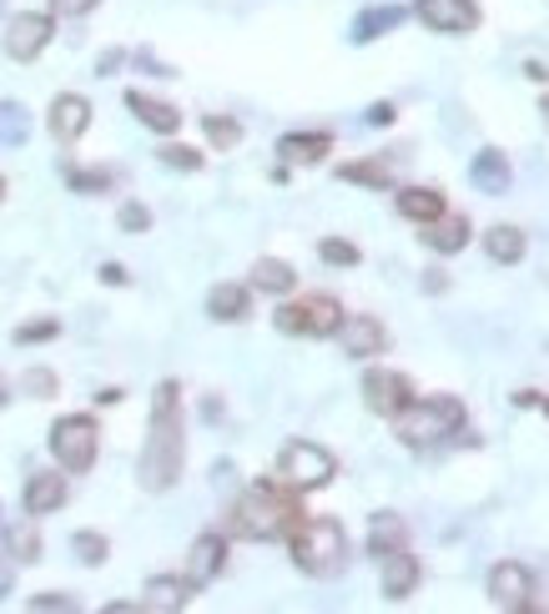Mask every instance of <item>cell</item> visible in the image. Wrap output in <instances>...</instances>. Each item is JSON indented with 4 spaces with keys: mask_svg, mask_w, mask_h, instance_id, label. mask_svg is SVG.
Instances as JSON below:
<instances>
[{
    "mask_svg": "<svg viewBox=\"0 0 549 614\" xmlns=\"http://www.w3.org/2000/svg\"><path fill=\"white\" fill-rule=\"evenodd\" d=\"M424 287H429V293H444V287H449V277H444V273H429V277H424Z\"/></svg>",
    "mask_w": 549,
    "mask_h": 614,
    "instance_id": "47",
    "label": "cell"
},
{
    "mask_svg": "<svg viewBox=\"0 0 549 614\" xmlns=\"http://www.w3.org/2000/svg\"><path fill=\"white\" fill-rule=\"evenodd\" d=\"M509 162H505V152H495V146H484L479 156H474V166H469V182L484 192V197H499V192H509Z\"/></svg>",
    "mask_w": 549,
    "mask_h": 614,
    "instance_id": "19",
    "label": "cell"
},
{
    "mask_svg": "<svg viewBox=\"0 0 549 614\" xmlns=\"http://www.w3.org/2000/svg\"><path fill=\"white\" fill-rule=\"evenodd\" d=\"M136 66H146V76H176L172 66H162V61H156L152 51H136Z\"/></svg>",
    "mask_w": 549,
    "mask_h": 614,
    "instance_id": "43",
    "label": "cell"
},
{
    "mask_svg": "<svg viewBox=\"0 0 549 614\" xmlns=\"http://www.w3.org/2000/svg\"><path fill=\"white\" fill-rule=\"evenodd\" d=\"M202 132H207V142L217 146V152H232V146L242 142V126L232 116H202Z\"/></svg>",
    "mask_w": 549,
    "mask_h": 614,
    "instance_id": "32",
    "label": "cell"
},
{
    "mask_svg": "<svg viewBox=\"0 0 549 614\" xmlns=\"http://www.w3.org/2000/svg\"><path fill=\"white\" fill-rule=\"evenodd\" d=\"M55 16H91L96 11V0H51Z\"/></svg>",
    "mask_w": 549,
    "mask_h": 614,
    "instance_id": "39",
    "label": "cell"
},
{
    "mask_svg": "<svg viewBox=\"0 0 549 614\" xmlns=\"http://www.w3.org/2000/svg\"><path fill=\"white\" fill-rule=\"evenodd\" d=\"M31 610H77V600L71 594H35Z\"/></svg>",
    "mask_w": 549,
    "mask_h": 614,
    "instance_id": "40",
    "label": "cell"
},
{
    "mask_svg": "<svg viewBox=\"0 0 549 614\" xmlns=\"http://www.w3.org/2000/svg\"><path fill=\"white\" fill-rule=\"evenodd\" d=\"M398 544H408V529H404V519L398 514H374V524H368V554H388V549H398Z\"/></svg>",
    "mask_w": 549,
    "mask_h": 614,
    "instance_id": "27",
    "label": "cell"
},
{
    "mask_svg": "<svg viewBox=\"0 0 549 614\" xmlns=\"http://www.w3.org/2000/svg\"><path fill=\"white\" fill-rule=\"evenodd\" d=\"M343 182H358V187H374V192H384V187H394V162H348L343 166Z\"/></svg>",
    "mask_w": 549,
    "mask_h": 614,
    "instance_id": "29",
    "label": "cell"
},
{
    "mask_svg": "<svg viewBox=\"0 0 549 614\" xmlns=\"http://www.w3.org/2000/svg\"><path fill=\"white\" fill-rule=\"evenodd\" d=\"M126 111H132L142 126L162 132V136H172L176 126H182V111L166 106V101H156V96H146V91H126Z\"/></svg>",
    "mask_w": 549,
    "mask_h": 614,
    "instance_id": "18",
    "label": "cell"
},
{
    "mask_svg": "<svg viewBox=\"0 0 549 614\" xmlns=\"http://www.w3.org/2000/svg\"><path fill=\"white\" fill-rule=\"evenodd\" d=\"M0 197H6V182H0Z\"/></svg>",
    "mask_w": 549,
    "mask_h": 614,
    "instance_id": "51",
    "label": "cell"
},
{
    "mask_svg": "<svg viewBox=\"0 0 549 614\" xmlns=\"http://www.w3.org/2000/svg\"><path fill=\"white\" fill-rule=\"evenodd\" d=\"M67 504V479L61 473H31L26 483V514H55V509Z\"/></svg>",
    "mask_w": 549,
    "mask_h": 614,
    "instance_id": "20",
    "label": "cell"
},
{
    "mask_svg": "<svg viewBox=\"0 0 549 614\" xmlns=\"http://www.w3.org/2000/svg\"><path fill=\"white\" fill-rule=\"evenodd\" d=\"M363 121H368V126H388V121H394V106H388V101H374Z\"/></svg>",
    "mask_w": 549,
    "mask_h": 614,
    "instance_id": "44",
    "label": "cell"
},
{
    "mask_svg": "<svg viewBox=\"0 0 549 614\" xmlns=\"http://www.w3.org/2000/svg\"><path fill=\"white\" fill-rule=\"evenodd\" d=\"M6 398H11V383H6V378H0V408H6Z\"/></svg>",
    "mask_w": 549,
    "mask_h": 614,
    "instance_id": "49",
    "label": "cell"
},
{
    "mask_svg": "<svg viewBox=\"0 0 549 614\" xmlns=\"http://www.w3.org/2000/svg\"><path fill=\"white\" fill-rule=\"evenodd\" d=\"M318 257L328 267H358V247H353V242H343V237H323L318 242Z\"/></svg>",
    "mask_w": 549,
    "mask_h": 614,
    "instance_id": "34",
    "label": "cell"
},
{
    "mask_svg": "<svg viewBox=\"0 0 549 614\" xmlns=\"http://www.w3.org/2000/svg\"><path fill=\"white\" fill-rule=\"evenodd\" d=\"M469 237H474V227L464 212H439L434 222H424V242H429L434 253H464Z\"/></svg>",
    "mask_w": 549,
    "mask_h": 614,
    "instance_id": "16",
    "label": "cell"
},
{
    "mask_svg": "<svg viewBox=\"0 0 549 614\" xmlns=\"http://www.w3.org/2000/svg\"><path fill=\"white\" fill-rule=\"evenodd\" d=\"M484 253L495 257V263L515 267L519 257H525V232H519V227H509V222H499V227H489V232H484Z\"/></svg>",
    "mask_w": 549,
    "mask_h": 614,
    "instance_id": "25",
    "label": "cell"
},
{
    "mask_svg": "<svg viewBox=\"0 0 549 614\" xmlns=\"http://www.w3.org/2000/svg\"><path fill=\"white\" fill-rule=\"evenodd\" d=\"M529 594H535V580H529L525 564H495V574H489V604L495 610H529Z\"/></svg>",
    "mask_w": 549,
    "mask_h": 614,
    "instance_id": "13",
    "label": "cell"
},
{
    "mask_svg": "<svg viewBox=\"0 0 549 614\" xmlns=\"http://www.w3.org/2000/svg\"><path fill=\"white\" fill-rule=\"evenodd\" d=\"M297 524H303V509H297V499H293L287 483H253V489L232 504V519H227L232 534L253 539V544L287 539Z\"/></svg>",
    "mask_w": 549,
    "mask_h": 614,
    "instance_id": "2",
    "label": "cell"
},
{
    "mask_svg": "<svg viewBox=\"0 0 549 614\" xmlns=\"http://www.w3.org/2000/svg\"><path fill=\"white\" fill-rule=\"evenodd\" d=\"M45 126H51L55 142H81L91 126V101L77 96V91H61V96L51 101V111H45Z\"/></svg>",
    "mask_w": 549,
    "mask_h": 614,
    "instance_id": "11",
    "label": "cell"
},
{
    "mask_svg": "<svg viewBox=\"0 0 549 614\" xmlns=\"http://www.w3.org/2000/svg\"><path fill=\"white\" fill-rule=\"evenodd\" d=\"M273 323L277 332H293V338H328V332H338L343 307L338 297L313 293V297H297V303H283L273 313Z\"/></svg>",
    "mask_w": 549,
    "mask_h": 614,
    "instance_id": "7",
    "label": "cell"
},
{
    "mask_svg": "<svg viewBox=\"0 0 549 614\" xmlns=\"http://www.w3.org/2000/svg\"><path fill=\"white\" fill-rule=\"evenodd\" d=\"M187 600H192V590L182 580H152L142 590V604H136V610H146V614H176Z\"/></svg>",
    "mask_w": 549,
    "mask_h": 614,
    "instance_id": "23",
    "label": "cell"
},
{
    "mask_svg": "<svg viewBox=\"0 0 549 614\" xmlns=\"http://www.w3.org/2000/svg\"><path fill=\"white\" fill-rule=\"evenodd\" d=\"M404 21V6H368V11L353 21V45H368V41H378V35H388L394 25Z\"/></svg>",
    "mask_w": 549,
    "mask_h": 614,
    "instance_id": "22",
    "label": "cell"
},
{
    "mask_svg": "<svg viewBox=\"0 0 549 614\" xmlns=\"http://www.w3.org/2000/svg\"><path fill=\"white\" fill-rule=\"evenodd\" d=\"M116 222H121V232H146V227H152V212H146L142 202H126Z\"/></svg>",
    "mask_w": 549,
    "mask_h": 614,
    "instance_id": "38",
    "label": "cell"
},
{
    "mask_svg": "<svg viewBox=\"0 0 549 614\" xmlns=\"http://www.w3.org/2000/svg\"><path fill=\"white\" fill-rule=\"evenodd\" d=\"M55 332H61V323H55V318H35V323H26V328H16V342L31 348V342H51Z\"/></svg>",
    "mask_w": 549,
    "mask_h": 614,
    "instance_id": "36",
    "label": "cell"
},
{
    "mask_svg": "<svg viewBox=\"0 0 549 614\" xmlns=\"http://www.w3.org/2000/svg\"><path fill=\"white\" fill-rule=\"evenodd\" d=\"M11 590H16V560L11 554H0V600H6Z\"/></svg>",
    "mask_w": 549,
    "mask_h": 614,
    "instance_id": "41",
    "label": "cell"
},
{
    "mask_svg": "<svg viewBox=\"0 0 549 614\" xmlns=\"http://www.w3.org/2000/svg\"><path fill=\"white\" fill-rule=\"evenodd\" d=\"M363 403H368V413L394 418L414 403V383L404 373H394V368H368L363 373Z\"/></svg>",
    "mask_w": 549,
    "mask_h": 614,
    "instance_id": "8",
    "label": "cell"
},
{
    "mask_svg": "<svg viewBox=\"0 0 549 614\" xmlns=\"http://www.w3.org/2000/svg\"><path fill=\"white\" fill-rule=\"evenodd\" d=\"M418 21L439 35H469L479 25V6L474 0H418Z\"/></svg>",
    "mask_w": 549,
    "mask_h": 614,
    "instance_id": "10",
    "label": "cell"
},
{
    "mask_svg": "<svg viewBox=\"0 0 549 614\" xmlns=\"http://www.w3.org/2000/svg\"><path fill=\"white\" fill-rule=\"evenodd\" d=\"M51 35H55L51 16L21 11V16H11V25H6V55H11V61H35V55L51 45Z\"/></svg>",
    "mask_w": 549,
    "mask_h": 614,
    "instance_id": "9",
    "label": "cell"
},
{
    "mask_svg": "<svg viewBox=\"0 0 549 614\" xmlns=\"http://www.w3.org/2000/svg\"><path fill=\"white\" fill-rule=\"evenodd\" d=\"M338 342L348 358H374V352L388 348V332H384V323H374L368 313H353V318L338 323Z\"/></svg>",
    "mask_w": 549,
    "mask_h": 614,
    "instance_id": "14",
    "label": "cell"
},
{
    "mask_svg": "<svg viewBox=\"0 0 549 614\" xmlns=\"http://www.w3.org/2000/svg\"><path fill=\"white\" fill-rule=\"evenodd\" d=\"M71 554H77L87 570H96V564H106L111 544H106V534H96V529H81V534L71 539Z\"/></svg>",
    "mask_w": 549,
    "mask_h": 614,
    "instance_id": "31",
    "label": "cell"
},
{
    "mask_svg": "<svg viewBox=\"0 0 549 614\" xmlns=\"http://www.w3.org/2000/svg\"><path fill=\"white\" fill-rule=\"evenodd\" d=\"M545 116H549V96H545Z\"/></svg>",
    "mask_w": 549,
    "mask_h": 614,
    "instance_id": "50",
    "label": "cell"
},
{
    "mask_svg": "<svg viewBox=\"0 0 549 614\" xmlns=\"http://www.w3.org/2000/svg\"><path fill=\"white\" fill-rule=\"evenodd\" d=\"M328 152H333L328 132H287L283 142H277V156H283L287 166H318Z\"/></svg>",
    "mask_w": 549,
    "mask_h": 614,
    "instance_id": "17",
    "label": "cell"
},
{
    "mask_svg": "<svg viewBox=\"0 0 549 614\" xmlns=\"http://www.w3.org/2000/svg\"><path fill=\"white\" fill-rule=\"evenodd\" d=\"M96 449H101L96 418H87V413L55 418V428H51V453H55V463H61L67 473H87L91 463H96Z\"/></svg>",
    "mask_w": 549,
    "mask_h": 614,
    "instance_id": "6",
    "label": "cell"
},
{
    "mask_svg": "<svg viewBox=\"0 0 549 614\" xmlns=\"http://www.w3.org/2000/svg\"><path fill=\"white\" fill-rule=\"evenodd\" d=\"M287 539H293V564L313 580H333L348 564V534L338 519H303Z\"/></svg>",
    "mask_w": 549,
    "mask_h": 614,
    "instance_id": "3",
    "label": "cell"
},
{
    "mask_svg": "<svg viewBox=\"0 0 549 614\" xmlns=\"http://www.w3.org/2000/svg\"><path fill=\"white\" fill-rule=\"evenodd\" d=\"M525 76H529V81H545V76H549V71H545V61H529V66H525Z\"/></svg>",
    "mask_w": 549,
    "mask_h": 614,
    "instance_id": "48",
    "label": "cell"
},
{
    "mask_svg": "<svg viewBox=\"0 0 549 614\" xmlns=\"http://www.w3.org/2000/svg\"><path fill=\"white\" fill-rule=\"evenodd\" d=\"M121 61H126V51H106V55L96 61V76H111V71H116Z\"/></svg>",
    "mask_w": 549,
    "mask_h": 614,
    "instance_id": "46",
    "label": "cell"
},
{
    "mask_svg": "<svg viewBox=\"0 0 549 614\" xmlns=\"http://www.w3.org/2000/svg\"><path fill=\"white\" fill-rule=\"evenodd\" d=\"M156 162L172 166V172H202V152H192V146H182V142H166L162 152H156Z\"/></svg>",
    "mask_w": 549,
    "mask_h": 614,
    "instance_id": "33",
    "label": "cell"
},
{
    "mask_svg": "<svg viewBox=\"0 0 549 614\" xmlns=\"http://www.w3.org/2000/svg\"><path fill=\"white\" fill-rule=\"evenodd\" d=\"M398 212H404L408 222H418V227H424V222H434L444 212V192H434V187H404V192H398Z\"/></svg>",
    "mask_w": 549,
    "mask_h": 614,
    "instance_id": "26",
    "label": "cell"
},
{
    "mask_svg": "<svg viewBox=\"0 0 549 614\" xmlns=\"http://www.w3.org/2000/svg\"><path fill=\"white\" fill-rule=\"evenodd\" d=\"M101 283H106V287H126V283H132V273H126L121 263H106V267H101Z\"/></svg>",
    "mask_w": 549,
    "mask_h": 614,
    "instance_id": "42",
    "label": "cell"
},
{
    "mask_svg": "<svg viewBox=\"0 0 549 614\" xmlns=\"http://www.w3.org/2000/svg\"><path fill=\"white\" fill-rule=\"evenodd\" d=\"M71 187H77V192H87V197H96V192H106L111 187V172H106V166H91V172H81V166H71Z\"/></svg>",
    "mask_w": 549,
    "mask_h": 614,
    "instance_id": "35",
    "label": "cell"
},
{
    "mask_svg": "<svg viewBox=\"0 0 549 614\" xmlns=\"http://www.w3.org/2000/svg\"><path fill=\"white\" fill-rule=\"evenodd\" d=\"M21 388L31 398H55V373H51V368H31V373L21 378Z\"/></svg>",
    "mask_w": 549,
    "mask_h": 614,
    "instance_id": "37",
    "label": "cell"
},
{
    "mask_svg": "<svg viewBox=\"0 0 549 614\" xmlns=\"http://www.w3.org/2000/svg\"><path fill=\"white\" fill-rule=\"evenodd\" d=\"M182 459H187V439H182V388L166 378L152 393V433H146L142 463H136V479H142L146 494H166V489L182 479Z\"/></svg>",
    "mask_w": 549,
    "mask_h": 614,
    "instance_id": "1",
    "label": "cell"
},
{
    "mask_svg": "<svg viewBox=\"0 0 549 614\" xmlns=\"http://www.w3.org/2000/svg\"><path fill=\"white\" fill-rule=\"evenodd\" d=\"M394 423L408 449H434L439 439L464 428V403L459 398H424V403H408L404 413H394Z\"/></svg>",
    "mask_w": 549,
    "mask_h": 614,
    "instance_id": "4",
    "label": "cell"
},
{
    "mask_svg": "<svg viewBox=\"0 0 549 614\" xmlns=\"http://www.w3.org/2000/svg\"><path fill=\"white\" fill-rule=\"evenodd\" d=\"M378 570H384V594L388 600H408L418 584V560L408 554V544L388 549V554H378Z\"/></svg>",
    "mask_w": 549,
    "mask_h": 614,
    "instance_id": "15",
    "label": "cell"
},
{
    "mask_svg": "<svg viewBox=\"0 0 549 614\" xmlns=\"http://www.w3.org/2000/svg\"><path fill=\"white\" fill-rule=\"evenodd\" d=\"M515 403H519V408H545V413H549V398H545V393H535V388H519Z\"/></svg>",
    "mask_w": 549,
    "mask_h": 614,
    "instance_id": "45",
    "label": "cell"
},
{
    "mask_svg": "<svg viewBox=\"0 0 549 614\" xmlns=\"http://www.w3.org/2000/svg\"><path fill=\"white\" fill-rule=\"evenodd\" d=\"M6 554H11L16 564H35V560H41V534H35L31 519H21V524L6 529Z\"/></svg>",
    "mask_w": 549,
    "mask_h": 614,
    "instance_id": "28",
    "label": "cell"
},
{
    "mask_svg": "<svg viewBox=\"0 0 549 614\" xmlns=\"http://www.w3.org/2000/svg\"><path fill=\"white\" fill-rule=\"evenodd\" d=\"M207 313L217 323H242L247 313H253V293H247L242 283H222V287L207 293Z\"/></svg>",
    "mask_w": 549,
    "mask_h": 614,
    "instance_id": "21",
    "label": "cell"
},
{
    "mask_svg": "<svg viewBox=\"0 0 549 614\" xmlns=\"http://www.w3.org/2000/svg\"><path fill=\"white\" fill-rule=\"evenodd\" d=\"M222 564H227V539H222V534H202L197 544H192V554H187V574H182V584H187L192 594L207 590V584L222 574Z\"/></svg>",
    "mask_w": 549,
    "mask_h": 614,
    "instance_id": "12",
    "label": "cell"
},
{
    "mask_svg": "<svg viewBox=\"0 0 549 614\" xmlns=\"http://www.w3.org/2000/svg\"><path fill=\"white\" fill-rule=\"evenodd\" d=\"M333 473H338V459L308 439H293L283 453H277V479H283L293 494H313V489L333 483Z\"/></svg>",
    "mask_w": 549,
    "mask_h": 614,
    "instance_id": "5",
    "label": "cell"
},
{
    "mask_svg": "<svg viewBox=\"0 0 549 614\" xmlns=\"http://www.w3.org/2000/svg\"><path fill=\"white\" fill-rule=\"evenodd\" d=\"M253 287H257V293L283 297V293H293V287H297V273L283 263V257H257V263H253Z\"/></svg>",
    "mask_w": 549,
    "mask_h": 614,
    "instance_id": "24",
    "label": "cell"
},
{
    "mask_svg": "<svg viewBox=\"0 0 549 614\" xmlns=\"http://www.w3.org/2000/svg\"><path fill=\"white\" fill-rule=\"evenodd\" d=\"M31 136V111L21 101H0V146H26Z\"/></svg>",
    "mask_w": 549,
    "mask_h": 614,
    "instance_id": "30",
    "label": "cell"
}]
</instances>
